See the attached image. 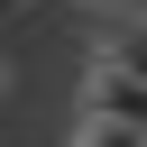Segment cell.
I'll return each instance as SVG.
<instances>
[{
    "label": "cell",
    "instance_id": "1",
    "mask_svg": "<svg viewBox=\"0 0 147 147\" xmlns=\"http://www.w3.org/2000/svg\"><path fill=\"white\" fill-rule=\"evenodd\" d=\"M83 119H119V129H147V83H138V74H119L110 55H92V74H83Z\"/></svg>",
    "mask_w": 147,
    "mask_h": 147
},
{
    "label": "cell",
    "instance_id": "2",
    "mask_svg": "<svg viewBox=\"0 0 147 147\" xmlns=\"http://www.w3.org/2000/svg\"><path fill=\"white\" fill-rule=\"evenodd\" d=\"M101 55H110L119 74H138V83H147V18H110V37H101Z\"/></svg>",
    "mask_w": 147,
    "mask_h": 147
},
{
    "label": "cell",
    "instance_id": "3",
    "mask_svg": "<svg viewBox=\"0 0 147 147\" xmlns=\"http://www.w3.org/2000/svg\"><path fill=\"white\" fill-rule=\"evenodd\" d=\"M74 147H147V129H119V119H83Z\"/></svg>",
    "mask_w": 147,
    "mask_h": 147
},
{
    "label": "cell",
    "instance_id": "4",
    "mask_svg": "<svg viewBox=\"0 0 147 147\" xmlns=\"http://www.w3.org/2000/svg\"><path fill=\"white\" fill-rule=\"evenodd\" d=\"M0 101H9V64H0Z\"/></svg>",
    "mask_w": 147,
    "mask_h": 147
},
{
    "label": "cell",
    "instance_id": "5",
    "mask_svg": "<svg viewBox=\"0 0 147 147\" xmlns=\"http://www.w3.org/2000/svg\"><path fill=\"white\" fill-rule=\"evenodd\" d=\"M129 18H147V0H129Z\"/></svg>",
    "mask_w": 147,
    "mask_h": 147
},
{
    "label": "cell",
    "instance_id": "6",
    "mask_svg": "<svg viewBox=\"0 0 147 147\" xmlns=\"http://www.w3.org/2000/svg\"><path fill=\"white\" fill-rule=\"evenodd\" d=\"M92 9H119V0H92Z\"/></svg>",
    "mask_w": 147,
    "mask_h": 147
}]
</instances>
